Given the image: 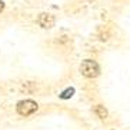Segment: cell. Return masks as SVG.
<instances>
[{
  "label": "cell",
  "instance_id": "6",
  "mask_svg": "<svg viewBox=\"0 0 130 130\" xmlns=\"http://www.w3.org/2000/svg\"><path fill=\"white\" fill-rule=\"evenodd\" d=\"M3 9H4V3L3 0H0V12H3Z\"/></svg>",
  "mask_w": 130,
  "mask_h": 130
},
{
  "label": "cell",
  "instance_id": "2",
  "mask_svg": "<svg viewBox=\"0 0 130 130\" xmlns=\"http://www.w3.org/2000/svg\"><path fill=\"white\" fill-rule=\"evenodd\" d=\"M37 109H39V104L36 103V102H33V100H22V102H19L17 106H16L17 113H19L20 116H24V117L33 115Z\"/></svg>",
  "mask_w": 130,
  "mask_h": 130
},
{
  "label": "cell",
  "instance_id": "4",
  "mask_svg": "<svg viewBox=\"0 0 130 130\" xmlns=\"http://www.w3.org/2000/svg\"><path fill=\"white\" fill-rule=\"evenodd\" d=\"M94 113L97 115V117H100V119H106L107 117V110L103 106H100V104L94 106Z\"/></svg>",
  "mask_w": 130,
  "mask_h": 130
},
{
  "label": "cell",
  "instance_id": "3",
  "mask_svg": "<svg viewBox=\"0 0 130 130\" xmlns=\"http://www.w3.org/2000/svg\"><path fill=\"white\" fill-rule=\"evenodd\" d=\"M37 23L43 29H50L54 26V16L50 13H40L37 17Z\"/></svg>",
  "mask_w": 130,
  "mask_h": 130
},
{
  "label": "cell",
  "instance_id": "1",
  "mask_svg": "<svg viewBox=\"0 0 130 130\" xmlns=\"http://www.w3.org/2000/svg\"><path fill=\"white\" fill-rule=\"evenodd\" d=\"M80 73L83 74L84 77H87V79H93V77H97L100 73V67L99 64L96 63L94 60H83L80 64Z\"/></svg>",
  "mask_w": 130,
  "mask_h": 130
},
{
  "label": "cell",
  "instance_id": "5",
  "mask_svg": "<svg viewBox=\"0 0 130 130\" xmlns=\"http://www.w3.org/2000/svg\"><path fill=\"white\" fill-rule=\"evenodd\" d=\"M73 94H74V89H73V87H69V89H66L64 92H61V93H60V99H63V100L70 99Z\"/></svg>",
  "mask_w": 130,
  "mask_h": 130
}]
</instances>
